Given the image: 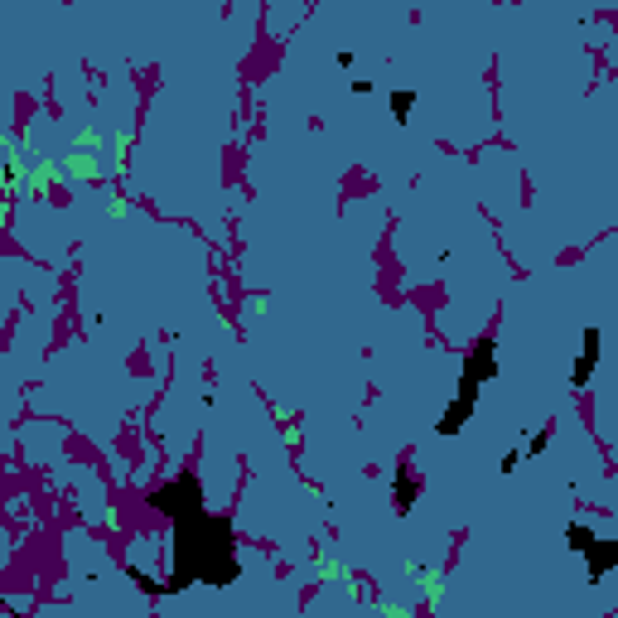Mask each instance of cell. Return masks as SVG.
<instances>
[{
    "label": "cell",
    "mask_w": 618,
    "mask_h": 618,
    "mask_svg": "<svg viewBox=\"0 0 618 618\" xmlns=\"http://www.w3.org/2000/svg\"><path fill=\"white\" fill-rule=\"evenodd\" d=\"M242 580V556H237V531L228 517L218 512H193L179 517L170 531V580H164V595H184L193 585L208 589H228Z\"/></svg>",
    "instance_id": "obj_1"
},
{
    "label": "cell",
    "mask_w": 618,
    "mask_h": 618,
    "mask_svg": "<svg viewBox=\"0 0 618 618\" xmlns=\"http://www.w3.org/2000/svg\"><path fill=\"white\" fill-rule=\"evenodd\" d=\"M502 372V358H498V339L493 333H479L469 348V358H464V372L454 382V397H449V406L440 411V420H435V435L440 440H459L464 426L473 420V411H479V397L483 387L493 382V377Z\"/></svg>",
    "instance_id": "obj_2"
},
{
    "label": "cell",
    "mask_w": 618,
    "mask_h": 618,
    "mask_svg": "<svg viewBox=\"0 0 618 618\" xmlns=\"http://www.w3.org/2000/svg\"><path fill=\"white\" fill-rule=\"evenodd\" d=\"M150 508L160 517H170V522H179V517H193V512H208V493H203V479L193 469H179L174 479H164L160 488H150Z\"/></svg>",
    "instance_id": "obj_3"
},
{
    "label": "cell",
    "mask_w": 618,
    "mask_h": 618,
    "mask_svg": "<svg viewBox=\"0 0 618 618\" xmlns=\"http://www.w3.org/2000/svg\"><path fill=\"white\" fill-rule=\"evenodd\" d=\"M599 362H604V329H599V324H589V329L580 333V348H575V362H570L566 387H570V391H585L589 382H595Z\"/></svg>",
    "instance_id": "obj_4"
},
{
    "label": "cell",
    "mask_w": 618,
    "mask_h": 618,
    "mask_svg": "<svg viewBox=\"0 0 618 618\" xmlns=\"http://www.w3.org/2000/svg\"><path fill=\"white\" fill-rule=\"evenodd\" d=\"M618 570V541H589L585 546V575H589V585H604V575Z\"/></svg>",
    "instance_id": "obj_5"
},
{
    "label": "cell",
    "mask_w": 618,
    "mask_h": 618,
    "mask_svg": "<svg viewBox=\"0 0 618 618\" xmlns=\"http://www.w3.org/2000/svg\"><path fill=\"white\" fill-rule=\"evenodd\" d=\"M416 502H420V483H416V473L406 469V464H397V469H391V508H397V517H411V512H416Z\"/></svg>",
    "instance_id": "obj_6"
},
{
    "label": "cell",
    "mask_w": 618,
    "mask_h": 618,
    "mask_svg": "<svg viewBox=\"0 0 618 618\" xmlns=\"http://www.w3.org/2000/svg\"><path fill=\"white\" fill-rule=\"evenodd\" d=\"M416 102H420V92H416V88H391V92H387V111H391V121H397V126H411Z\"/></svg>",
    "instance_id": "obj_7"
},
{
    "label": "cell",
    "mask_w": 618,
    "mask_h": 618,
    "mask_svg": "<svg viewBox=\"0 0 618 618\" xmlns=\"http://www.w3.org/2000/svg\"><path fill=\"white\" fill-rule=\"evenodd\" d=\"M589 541H595V527L580 522V517H570V522H566V551H570V556H585Z\"/></svg>",
    "instance_id": "obj_8"
},
{
    "label": "cell",
    "mask_w": 618,
    "mask_h": 618,
    "mask_svg": "<svg viewBox=\"0 0 618 618\" xmlns=\"http://www.w3.org/2000/svg\"><path fill=\"white\" fill-rule=\"evenodd\" d=\"M546 449H551V430L541 426V430H531V435H527V445H522V459H541Z\"/></svg>",
    "instance_id": "obj_9"
},
{
    "label": "cell",
    "mask_w": 618,
    "mask_h": 618,
    "mask_svg": "<svg viewBox=\"0 0 618 618\" xmlns=\"http://www.w3.org/2000/svg\"><path fill=\"white\" fill-rule=\"evenodd\" d=\"M348 92H353V97H372L377 82H372V78H353V82H348Z\"/></svg>",
    "instance_id": "obj_10"
},
{
    "label": "cell",
    "mask_w": 618,
    "mask_h": 618,
    "mask_svg": "<svg viewBox=\"0 0 618 618\" xmlns=\"http://www.w3.org/2000/svg\"><path fill=\"white\" fill-rule=\"evenodd\" d=\"M333 63H339V68H343V73H353V63H358V53H353V49H339V53H333Z\"/></svg>",
    "instance_id": "obj_11"
},
{
    "label": "cell",
    "mask_w": 618,
    "mask_h": 618,
    "mask_svg": "<svg viewBox=\"0 0 618 618\" xmlns=\"http://www.w3.org/2000/svg\"><path fill=\"white\" fill-rule=\"evenodd\" d=\"M522 449H512V454H502V473H517V469H522Z\"/></svg>",
    "instance_id": "obj_12"
}]
</instances>
